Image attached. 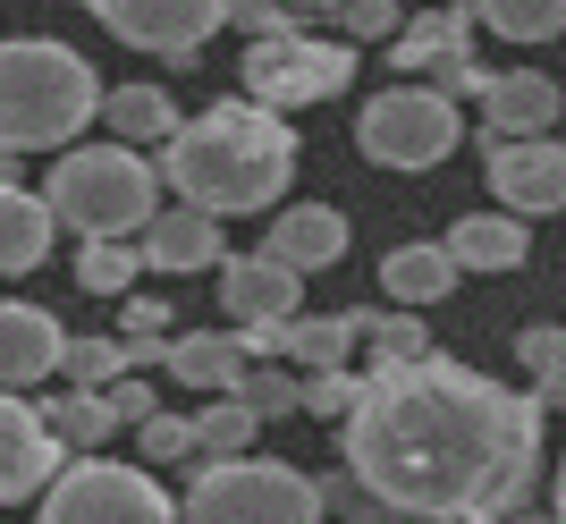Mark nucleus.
<instances>
[{
  "mask_svg": "<svg viewBox=\"0 0 566 524\" xmlns=\"http://www.w3.org/2000/svg\"><path fill=\"white\" fill-rule=\"evenodd\" d=\"M542 423L549 415L507 381L423 347L415 364H389L355 389L338 440H347V474L380 507L431 524H499L542 474Z\"/></svg>",
  "mask_w": 566,
  "mask_h": 524,
  "instance_id": "nucleus-1",
  "label": "nucleus"
},
{
  "mask_svg": "<svg viewBox=\"0 0 566 524\" xmlns=\"http://www.w3.org/2000/svg\"><path fill=\"white\" fill-rule=\"evenodd\" d=\"M161 178L195 212H271L296 178V136L262 102H212L203 119H178L161 144Z\"/></svg>",
  "mask_w": 566,
  "mask_h": 524,
  "instance_id": "nucleus-2",
  "label": "nucleus"
},
{
  "mask_svg": "<svg viewBox=\"0 0 566 524\" xmlns=\"http://www.w3.org/2000/svg\"><path fill=\"white\" fill-rule=\"evenodd\" d=\"M94 119H102V76L85 69V51L51 43V34L0 43V153H60Z\"/></svg>",
  "mask_w": 566,
  "mask_h": 524,
  "instance_id": "nucleus-3",
  "label": "nucleus"
},
{
  "mask_svg": "<svg viewBox=\"0 0 566 524\" xmlns=\"http://www.w3.org/2000/svg\"><path fill=\"white\" fill-rule=\"evenodd\" d=\"M51 220L76 238H136L144 220L161 212V169L144 161V144H60L43 187Z\"/></svg>",
  "mask_w": 566,
  "mask_h": 524,
  "instance_id": "nucleus-4",
  "label": "nucleus"
},
{
  "mask_svg": "<svg viewBox=\"0 0 566 524\" xmlns=\"http://www.w3.org/2000/svg\"><path fill=\"white\" fill-rule=\"evenodd\" d=\"M178 524H322V491L280 457H195Z\"/></svg>",
  "mask_w": 566,
  "mask_h": 524,
  "instance_id": "nucleus-5",
  "label": "nucleus"
},
{
  "mask_svg": "<svg viewBox=\"0 0 566 524\" xmlns=\"http://www.w3.org/2000/svg\"><path fill=\"white\" fill-rule=\"evenodd\" d=\"M34 524H178L169 491L144 465H111V457H76L43 482Z\"/></svg>",
  "mask_w": 566,
  "mask_h": 524,
  "instance_id": "nucleus-6",
  "label": "nucleus"
},
{
  "mask_svg": "<svg viewBox=\"0 0 566 524\" xmlns=\"http://www.w3.org/2000/svg\"><path fill=\"white\" fill-rule=\"evenodd\" d=\"M355 144L380 169H440L457 153V102L440 85H389L355 111Z\"/></svg>",
  "mask_w": 566,
  "mask_h": 524,
  "instance_id": "nucleus-7",
  "label": "nucleus"
},
{
  "mask_svg": "<svg viewBox=\"0 0 566 524\" xmlns=\"http://www.w3.org/2000/svg\"><path fill=\"white\" fill-rule=\"evenodd\" d=\"M338 85H355V43L347 34H338V43H313L305 25H296V34H262V43L245 51V94H254L262 111L331 102Z\"/></svg>",
  "mask_w": 566,
  "mask_h": 524,
  "instance_id": "nucleus-8",
  "label": "nucleus"
},
{
  "mask_svg": "<svg viewBox=\"0 0 566 524\" xmlns=\"http://www.w3.org/2000/svg\"><path fill=\"white\" fill-rule=\"evenodd\" d=\"M482 178H491L499 212L516 220H542V212H566V144L549 136H482Z\"/></svg>",
  "mask_w": 566,
  "mask_h": 524,
  "instance_id": "nucleus-9",
  "label": "nucleus"
},
{
  "mask_svg": "<svg viewBox=\"0 0 566 524\" xmlns=\"http://www.w3.org/2000/svg\"><path fill=\"white\" fill-rule=\"evenodd\" d=\"M94 18L111 25L127 51H153V60H195L229 25V0H94Z\"/></svg>",
  "mask_w": 566,
  "mask_h": 524,
  "instance_id": "nucleus-10",
  "label": "nucleus"
},
{
  "mask_svg": "<svg viewBox=\"0 0 566 524\" xmlns=\"http://www.w3.org/2000/svg\"><path fill=\"white\" fill-rule=\"evenodd\" d=\"M220 305H229L237 331H271L287 313H305V271H287L271 254H220Z\"/></svg>",
  "mask_w": 566,
  "mask_h": 524,
  "instance_id": "nucleus-11",
  "label": "nucleus"
},
{
  "mask_svg": "<svg viewBox=\"0 0 566 524\" xmlns=\"http://www.w3.org/2000/svg\"><path fill=\"white\" fill-rule=\"evenodd\" d=\"M60 474V440L43 431V406H25L18 389H0V507L34 500Z\"/></svg>",
  "mask_w": 566,
  "mask_h": 524,
  "instance_id": "nucleus-12",
  "label": "nucleus"
},
{
  "mask_svg": "<svg viewBox=\"0 0 566 524\" xmlns=\"http://www.w3.org/2000/svg\"><path fill=\"white\" fill-rule=\"evenodd\" d=\"M237 338H245V356H287L305 373H331L355 356V313H287L271 331H237Z\"/></svg>",
  "mask_w": 566,
  "mask_h": 524,
  "instance_id": "nucleus-13",
  "label": "nucleus"
},
{
  "mask_svg": "<svg viewBox=\"0 0 566 524\" xmlns=\"http://www.w3.org/2000/svg\"><path fill=\"white\" fill-rule=\"evenodd\" d=\"M136 254H144V271H212L220 262V220L195 212V203H169V212H153L136 229Z\"/></svg>",
  "mask_w": 566,
  "mask_h": 524,
  "instance_id": "nucleus-14",
  "label": "nucleus"
},
{
  "mask_svg": "<svg viewBox=\"0 0 566 524\" xmlns=\"http://www.w3.org/2000/svg\"><path fill=\"white\" fill-rule=\"evenodd\" d=\"M262 254L287 262V271H331V262L347 254V212H331V203H287V212L262 229Z\"/></svg>",
  "mask_w": 566,
  "mask_h": 524,
  "instance_id": "nucleus-15",
  "label": "nucleus"
},
{
  "mask_svg": "<svg viewBox=\"0 0 566 524\" xmlns=\"http://www.w3.org/2000/svg\"><path fill=\"white\" fill-rule=\"evenodd\" d=\"M60 322L43 305H0V389H34L43 373H60Z\"/></svg>",
  "mask_w": 566,
  "mask_h": 524,
  "instance_id": "nucleus-16",
  "label": "nucleus"
},
{
  "mask_svg": "<svg viewBox=\"0 0 566 524\" xmlns=\"http://www.w3.org/2000/svg\"><path fill=\"white\" fill-rule=\"evenodd\" d=\"M558 76L542 69H516V76H491L482 85V119H491V136H542V127H558Z\"/></svg>",
  "mask_w": 566,
  "mask_h": 524,
  "instance_id": "nucleus-17",
  "label": "nucleus"
},
{
  "mask_svg": "<svg viewBox=\"0 0 566 524\" xmlns=\"http://www.w3.org/2000/svg\"><path fill=\"white\" fill-rule=\"evenodd\" d=\"M524 254H533V229H524L516 212H465L449 229V262L457 271H516Z\"/></svg>",
  "mask_w": 566,
  "mask_h": 524,
  "instance_id": "nucleus-18",
  "label": "nucleus"
},
{
  "mask_svg": "<svg viewBox=\"0 0 566 524\" xmlns=\"http://www.w3.org/2000/svg\"><path fill=\"white\" fill-rule=\"evenodd\" d=\"M51 238H60V220H51L43 195L0 187V280H18V271H43Z\"/></svg>",
  "mask_w": 566,
  "mask_h": 524,
  "instance_id": "nucleus-19",
  "label": "nucleus"
},
{
  "mask_svg": "<svg viewBox=\"0 0 566 524\" xmlns=\"http://www.w3.org/2000/svg\"><path fill=\"white\" fill-rule=\"evenodd\" d=\"M473 43V9H423V18H406L398 34H389V60H398L406 76H423V69H440V60H457V51Z\"/></svg>",
  "mask_w": 566,
  "mask_h": 524,
  "instance_id": "nucleus-20",
  "label": "nucleus"
},
{
  "mask_svg": "<svg viewBox=\"0 0 566 524\" xmlns=\"http://www.w3.org/2000/svg\"><path fill=\"white\" fill-rule=\"evenodd\" d=\"M169 381H187V389H237V373H245V338L237 331H187V338H169Z\"/></svg>",
  "mask_w": 566,
  "mask_h": 524,
  "instance_id": "nucleus-21",
  "label": "nucleus"
},
{
  "mask_svg": "<svg viewBox=\"0 0 566 524\" xmlns=\"http://www.w3.org/2000/svg\"><path fill=\"white\" fill-rule=\"evenodd\" d=\"M465 280V271H457L449 262V245H398V254L380 262V287H389V296H398V305H440V296H449V287Z\"/></svg>",
  "mask_w": 566,
  "mask_h": 524,
  "instance_id": "nucleus-22",
  "label": "nucleus"
},
{
  "mask_svg": "<svg viewBox=\"0 0 566 524\" xmlns=\"http://www.w3.org/2000/svg\"><path fill=\"white\" fill-rule=\"evenodd\" d=\"M102 127H111L118 144H169L178 102H169V85H111V94H102Z\"/></svg>",
  "mask_w": 566,
  "mask_h": 524,
  "instance_id": "nucleus-23",
  "label": "nucleus"
},
{
  "mask_svg": "<svg viewBox=\"0 0 566 524\" xmlns=\"http://www.w3.org/2000/svg\"><path fill=\"white\" fill-rule=\"evenodd\" d=\"M43 431L60 440V457H94L118 423H111V406H102V389H69V398L43 406Z\"/></svg>",
  "mask_w": 566,
  "mask_h": 524,
  "instance_id": "nucleus-24",
  "label": "nucleus"
},
{
  "mask_svg": "<svg viewBox=\"0 0 566 524\" xmlns=\"http://www.w3.org/2000/svg\"><path fill=\"white\" fill-rule=\"evenodd\" d=\"M355 338H373V373H389V364H415L431 347L423 338V313L398 305V313H373V305H355Z\"/></svg>",
  "mask_w": 566,
  "mask_h": 524,
  "instance_id": "nucleus-25",
  "label": "nucleus"
},
{
  "mask_svg": "<svg viewBox=\"0 0 566 524\" xmlns=\"http://www.w3.org/2000/svg\"><path fill=\"white\" fill-rule=\"evenodd\" d=\"M136 271H144V254L127 238H85L76 245V287H85V296H127Z\"/></svg>",
  "mask_w": 566,
  "mask_h": 524,
  "instance_id": "nucleus-26",
  "label": "nucleus"
},
{
  "mask_svg": "<svg viewBox=\"0 0 566 524\" xmlns=\"http://www.w3.org/2000/svg\"><path fill=\"white\" fill-rule=\"evenodd\" d=\"M473 25H491L507 43H549L566 25V0H473Z\"/></svg>",
  "mask_w": 566,
  "mask_h": 524,
  "instance_id": "nucleus-27",
  "label": "nucleus"
},
{
  "mask_svg": "<svg viewBox=\"0 0 566 524\" xmlns=\"http://www.w3.org/2000/svg\"><path fill=\"white\" fill-rule=\"evenodd\" d=\"M229 398L245 406L254 423H280V415H305V381H296V373H280V364H245Z\"/></svg>",
  "mask_w": 566,
  "mask_h": 524,
  "instance_id": "nucleus-28",
  "label": "nucleus"
},
{
  "mask_svg": "<svg viewBox=\"0 0 566 524\" xmlns=\"http://www.w3.org/2000/svg\"><path fill=\"white\" fill-rule=\"evenodd\" d=\"M187 423H195V457H245V449H254V431H262L254 415L229 398V389H220L203 415H187Z\"/></svg>",
  "mask_w": 566,
  "mask_h": 524,
  "instance_id": "nucleus-29",
  "label": "nucleus"
},
{
  "mask_svg": "<svg viewBox=\"0 0 566 524\" xmlns=\"http://www.w3.org/2000/svg\"><path fill=\"white\" fill-rule=\"evenodd\" d=\"M60 373H69V389H111L136 364H127V338H60Z\"/></svg>",
  "mask_w": 566,
  "mask_h": 524,
  "instance_id": "nucleus-30",
  "label": "nucleus"
},
{
  "mask_svg": "<svg viewBox=\"0 0 566 524\" xmlns=\"http://www.w3.org/2000/svg\"><path fill=\"white\" fill-rule=\"evenodd\" d=\"M136 440H144V465H178V457H195V423H187V415H169V406L144 415Z\"/></svg>",
  "mask_w": 566,
  "mask_h": 524,
  "instance_id": "nucleus-31",
  "label": "nucleus"
},
{
  "mask_svg": "<svg viewBox=\"0 0 566 524\" xmlns=\"http://www.w3.org/2000/svg\"><path fill=\"white\" fill-rule=\"evenodd\" d=\"M398 25H406L398 0H338V34H347V43H389Z\"/></svg>",
  "mask_w": 566,
  "mask_h": 524,
  "instance_id": "nucleus-32",
  "label": "nucleus"
},
{
  "mask_svg": "<svg viewBox=\"0 0 566 524\" xmlns=\"http://www.w3.org/2000/svg\"><path fill=\"white\" fill-rule=\"evenodd\" d=\"M355 389H364V381H355L347 364H331V373H305V415H322V423H338V415H347V406H355Z\"/></svg>",
  "mask_w": 566,
  "mask_h": 524,
  "instance_id": "nucleus-33",
  "label": "nucleus"
},
{
  "mask_svg": "<svg viewBox=\"0 0 566 524\" xmlns=\"http://www.w3.org/2000/svg\"><path fill=\"white\" fill-rule=\"evenodd\" d=\"M516 364L533 373V381H558L566 373V331H549V322H533V331L516 338Z\"/></svg>",
  "mask_w": 566,
  "mask_h": 524,
  "instance_id": "nucleus-34",
  "label": "nucleus"
},
{
  "mask_svg": "<svg viewBox=\"0 0 566 524\" xmlns=\"http://www.w3.org/2000/svg\"><path fill=\"white\" fill-rule=\"evenodd\" d=\"M229 25L237 34H296V0H229Z\"/></svg>",
  "mask_w": 566,
  "mask_h": 524,
  "instance_id": "nucleus-35",
  "label": "nucleus"
},
{
  "mask_svg": "<svg viewBox=\"0 0 566 524\" xmlns=\"http://www.w3.org/2000/svg\"><path fill=\"white\" fill-rule=\"evenodd\" d=\"M313 491H322V516H338V524H355L364 507H373V491L355 474H313Z\"/></svg>",
  "mask_w": 566,
  "mask_h": 524,
  "instance_id": "nucleus-36",
  "label": "nucleus"
},
{
  "mask_svg": "<svg viewBox=\"0 0 566 524\" xmlns=\"http://www.w3.org/2000/svg\"><path fill=\"white\" fill-rule=\"evenodd\" d=\"M102 406H111V423H144V415H153V381H136V373H118L111 389H102Z\"/></svg>",
  "mask_w": 566,
  "mask_h": 524,
  "instance_id": "nucleus-37",
  "label": "nucleus"
},
{
  "mask_svg": "<svg viewBox=\"0 0 566 524\" xmlns=\"http://www.w3.org/2000/svg\"><path fill=\"white\" fill-rule=\"evenodd\" d=\"M118 338H169V305H161V296H136V287H127V313H118Z\"/></svg>",
  "mask_w": 566,
  "mask_h": 524,
  "instance_id": "nucleus-38",
  "label": "nucleus"
},
{
  "mask_svg": "<svg viewBox=\"0 0 566 524\" xmlns=\"http://www.w3.org/2000/svg\"><path fill=\"white\" fill-rule=\"evenodd\" d=\"M431 76H440V94H473V102H482V85H491V69H482V60H473V51H457V60H440V69H431Z\"/></svg>",
  "mask_w": 566,
  "mask_h": 524,
  "instance_id": "nucleus-39",
  "label": "nucleus"
},
{
  "mask_svg": "<svg viewBox=\"0 0 566 524\" xmlns=\"http://www.w3.org/2000/svg\"><path fill=\"white\" fill-rule=\"evenodd\" d=\"M355 524H431V516H406V507H380V500H373V507H364Z\"/></svg>",
  "mask_w": 566,
  "mask_h": 524,
  "instance_id": "nucleus-40",
  "label": "nucleus"
},
{
  "mask_svg": "<svg viewBox=\"0 0 566 524\" xmlns=\"http://www.w3.org/2000/svg\"><path fill=\"white\" fill-rule=\"evenodd\" d=\"M499 524H558V507H549V516H533V507H507Z\"/></svg>",
  "mask_w": 566,
  "mask_h": 524,
  "instance_id": "nucleus-41",
  "label": "nucleus"
},
{
  "mask_svg": "<svg viewBox=\"0 0 566 524\" xmlns=\"http://www.w3.org/2000/svg\"><path fill=\"white\" fill-rule=\"evenodd\" d=\"M0 187H18V153H0Z\"/></svg>",
  "mask_w": 566,
  "mask_h": 524,
  "instance_id": "nucleus-42",
  "label": "nucleus"
},
{
  "mask_svg": "<svg viewBox=\"0 0 566 524\" xmlns=\"http://www.w3.org/2000/svg\"><path fill=\"white\" fill-rule=\"evenodd\" d=\"M558 524H566V465H558Z\"/></svg>",
  "mask_w": 566,
  "mask_h": 524,
  "instance_id": "nucleus-43",
  "label": "nucleus"
},
{
  "mask_svg": "<svg viewBox=\"0 0 566 524\" xmlns=\"http://www.w3.org/2000/svg\"><path fill=\"white\" fill-rule=\"evenodd\" d=\"M296 9H338V0H296Z\"/></svg>",
  "mask_w": 566,
  "mask_h": 524,
  "instance_id": "nucleus-44",
  "label": "nucleus"
}]
</instances>
